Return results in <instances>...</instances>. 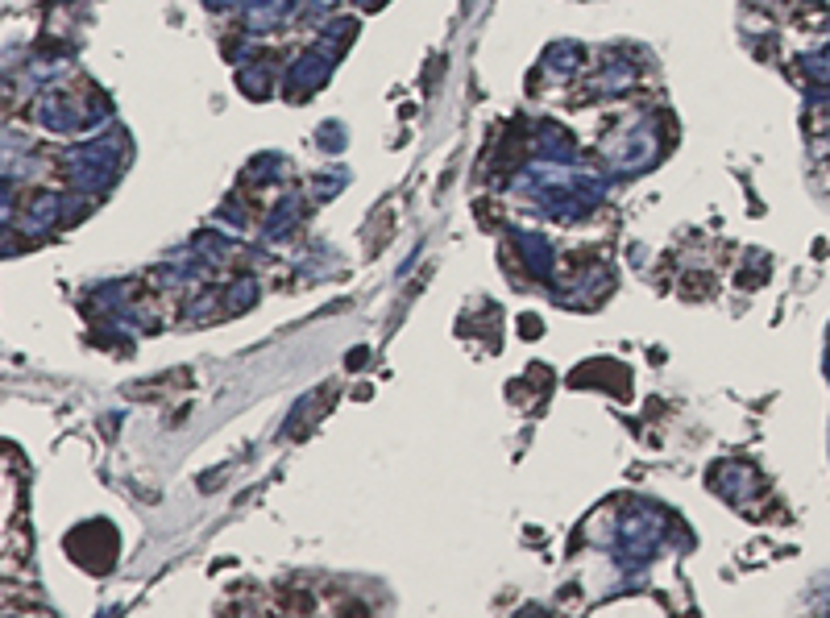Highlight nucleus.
Segmentation results:
<instances>
[{
    "mask_svg": "<svg viewBox=\"0 0 830 618\" xmlns=\"http://www.w3.org/2000/svg\"><path fill=\"white\" fill-rule=\"evenodd\" d=\"M291 5H295V0H254V9L245 13V17H249L245 25H249V30H270L274 21H283V13H287Z\"/></svg>",
    "mask_w": 830,
    "mask_h": 618,
    "instance_id": "nucleus-1",
    "label": "nucleus"
}]
</instances>
